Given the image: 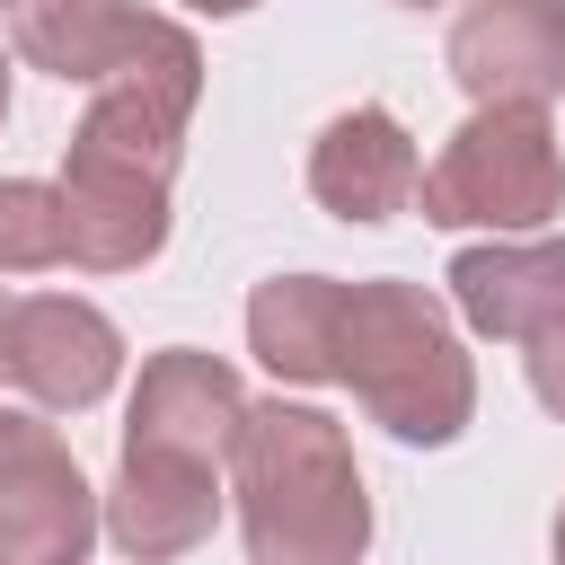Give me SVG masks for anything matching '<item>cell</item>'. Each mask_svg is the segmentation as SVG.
<instances>
[{"label":"cell","mask_w":565,"mask_h":565,"mask_svg":"<svg viewBox=\"0 0 565 565\" xmlns=\"http://www.w3.org/2000/svg\"><path fill=\"white\" fill-rule=\"evenodd\" d=\"M203 97V53L177 18H150L141 44L88 88V115L62 150V212H71V265L132 274L168 247V177L185 150Z\"/></svg>","instance_id":"6da1fadb"},{"label":"cell","mask_w":565,"mask_h":565,"mask_svg":"<svg viewBox=\"0 0 565 565\" xmlns=\"http://www.w3.org/2000/svg\"><path fill=\"white\" fill-rule=\"evenodd\" d=\"M230 494L247 565H362L371 547V494L353 468V441L318 406H247L230 441Z\"/></svg>","instance_id":"7a4b0ae2"},{"label":"cell","mask_w":565,"mask_h":565,"mask_svg":"<svg viewBox=\"0 0 565 565\" xmlns=\"http://www.w3.org/2000/svg\"><path fill=\"white\" fill-rule=\"evenodd\" d=\"M335 380L362 397L371 424L397 441H459L477 415V362L459 353V327L424 282H344V327H335Z\"/></svg>","instance_id":"3957f363"},{"label":"cell","mask_w":565,"mask_h":565,"mask_svg":"<svg viewBox=\"0 0 565 565\" xmlns=\"http://www.w3.org/2000/svg\"><path fill=\"white\" fill-rule=\"evenodd\" d=\"M415 212L433 230H494L521 238L565 212V150L539 106H477L441 159L415 177Z\"/></svg>","instance_id":"277c9868"},{"label":"cell","mask_w":565,"mask_h":565,"mask_svg":"<svg viewBox=\"0 0 565 565\" xmlns=\"http://www.w3.org/2000/svg\"><path fill=\"white\" fill-rule=\"evenodd\" d=\"M106 512L44 415L0 406V565H88Z\"/></svg>","instance_id":"5b68a950"},{"label":"cell","mask_w":565,"mask_h":565,"mask_svg":"<svg viewBox=\"0 0 565 565\" xmlns=\"http://www.w3.org/2000/svg\"><path fill=\"white\" fill-rule=\"evenodd\" d=\"M247 424V388L221 353L168 344L141 362L132 406H124V459H177V468H221Z\"/></svg>","instance_id":"8992f818"},{"label":"cell","mask_w":565,"mask_h":565,"mask_svg":"<svg viewBox=\"0 0 565 565\" xmlns=\"http://www.w3.org/2000/svg\"><path fill=\"white\" fill-rule=\"evenodd\" d=\"M0 371L53 406V415H79L115 388L124 371V335L106 309L71 300V291H35V300H9V327H0Z\"/></svg>","instance_id":"52a82bcc"},{"label":"cell","mask_w":565,"mask_h":565,"mask_svg":"<svg viewBox=\"0 0 565 565\" xmlns=\"http://www.w3.org/2000/svg\"><path fill=\"white\" fill-rule=\"evenodd\" d=\"M441 62L477 106H539L547 115L565 97V0H468Z\"/></svg>","instance_id":"ba28073f"},{"label":"cell","mask_w":565,"mask_h":565,"mask_svg":"<svg viewBox=\"0 0 565 565\" xmlns=\"http://www.w3.org/2000/svg\"><path fill=\"white\" fill-rule=\"evenodd\" d=\"M450 309L494 335V344H530L547 318H565V238H486L450 256Z\"/></svg>","instance_id":"9c48e42d"},{"label":"cell","mask_w":565,"mask_h":565,"mask_svg":"<svg viewBox=\"0 0 565 565\" xmlns=\"http://www.w3.org/2000/svg\"><path fill=\"white\" fill-rule=\"evenodd\" d=\"M415 141L388 106H344L318 141H309V194L335 221H388L415 203Z\"/></svg>","instance_id":"30bf717a"},{"label":"cell","mask_w":565,"mask_h":565,"mask_svg":"<svg viewBox=\"0 0 565 565\" xmlns=\"http://www.w3.org/2000/svg\"><path fill=\"white\" fill-rule=\"evenodd\" d=\"M97 512H106V539H115L132 565H168V556H185V547L212 539V521H221V468L124 459Z\"/></svg>","instance_id":"8fae6325"},{"label":"cell","mask_w":565,"mask_h":565,"mask_svg":"<svg viewBox=\"0 0 565 565\" xmlns=\"http://www.w3.org/2000/svg\"><path fill=\"white\" fill-rule=\"evenodd\" d=\"M141 26H150V9H132V0H9V44L35 71L79 79V88H97L141 44Z\"/></svg>","instance_id":"7c38bea8"},{"label":"cell","mask_w":565,"mask_h":565,"mask_svg":"<svg viewBox=\"0 0 565 565\" xmlns=\"http://www.w3.org/2000/svg\"><path fill=\"white\" fill-rule=\"evenodd\" d=\"M335 327H344V282L335 274H274L247 300V344L291 388L335 380Z\"/></svg>","instance_id":"4fadbf2b"},{"label":"cell","mask_w":565,"mask_h":565,"mask_svg":"<svg viewBox=\"0 0 565 565\" xmlns=\"http://www.w3.org/2000/svg\"><path fill=\"white\" fill-rule=\"evenodd\" d=\"M44 265H71L62 185H44V177H0V274H44Z\"/></svg>","instance_id":"5bb4252c"},{"label":"cell","mask_w":565,"mask_h":565,"mask_svg":"<svg viewBox=\"0 0 565 565\" xmlns=\"http://www.w3.org/2000/svg\"><path fill=\"white\" fill-rule=\"evenodd\" d=\"M521 362H530V397L565 424V318H547V327L530 335V353H521Z\"/></svg>","instance_id":"9a60e30c"},{"label":"cell","mask_w":565,"mask_h":565,"mask_svg":"<svg viewBox=\"0 0 565 565\" xmlns=\"http://www.w3.org/2000/svg\"><path fill=\"white\" fill-rule=\"evenodd\" d=\"M185 9H203V18H238V9H256V0H185Z\"/></svg>","instance_id":"2e32d148"},{"label":"cell","mask_w":565,"mask_h":565,"mask_svg":"<svg viewBox=\"0 0 565 565\" xmlns=\"http://www.w3.org/2000/svg\"><path fill=\"white\" fill-rule=\"evenodd\" d=\"M0 115H9V53H0Z\"/></svg>","instance_id":"e0dca14e"},{"label":"cell","mask_w":565,"mask_h":565,"mask_svg":"<svg viewBox=\"0 0 565 565\" xmlns=\"http://www.w3.org/2000/svg\"><path fill=\"white\" fill-rule=\"evenodd\" d=\"M556 565H565V512H556Z\"/></svg>","instance_id":"ac0fdd59"},{"label":"cell","mask_w":565,"mask_h":565,"mask_svg":"<svg viewBox=\"0 0 565 565\" xmlns=\"http://www.w3.org/2000/svg\"><path fill=\"white\" fill-rule=\"evenodd\" d=\"M406 9H441V0H406Z\"/></svg>","instance_id":"d6986e66"},{"label":"cell","mask_w":565,"mask_h":565,"mask_svg":"<svg viewBox=\"0 0 565 565\" xmlns=\"http://www.w3.org/2000/svg\"><path fill=\"white\" fill-rule=\"evenodd\" d=\"M0 327H9V300H0Z\"/></svg>","instance_id":"ffe728a7"}]
</instances>
